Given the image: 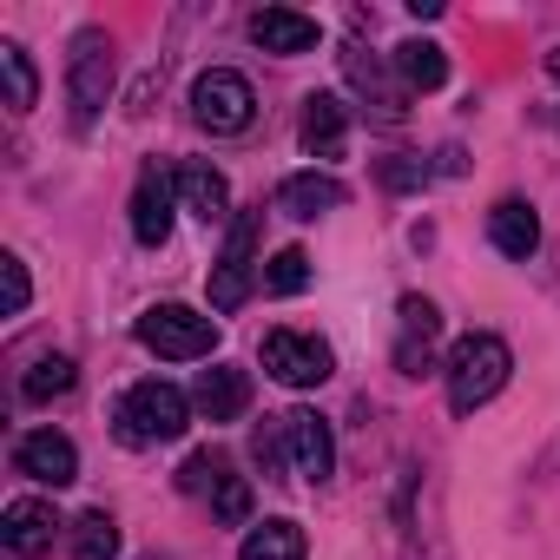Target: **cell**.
<instances>
[{
  "label": "cell",
  "mask_w": 560,
  "mask_h": 560,
  "mask_svg": "<svg viewBox=\"0 0 560 560\" xmlns=\"http://www.w3.org/2000/svg\"><path fill=\"white\" fill-rule=\"evenodd\" d=\"M304 553H311V540H304L298 521H264V527H250L244 547H237V560H304Z\"/></svg>",
  "instance_id": "44dd1931"
},
{
  "label": "cell",
  "mask_w": 560,
  "mask_h": 560,
  "mask_svg": "<svg viewBox=\"0 0 560 560\" xmlns=\"http://www.w3.org/2000/svg\"><path fill=\"white\" fill-rule=\"evenodd\" d=\"M0 270H8V317H21V311H27V298H34L27 264H21V257H0Z\"/></svg>",
  "instance_id": "f1b7e54d"
},
{
  "label": "cell",
  "mask_w": 560,
  "mask_h": 560,
  "mask_svg": "<svg viewBox=\"0 0 560 560\" xmlns=\"http://www.w3.org/2000/svg\"><path fill=\"white\" fill-rule=\"evenodd\" d=\"M73 383H80L73 357H40V363L21 376V396H27V402H54V396H67Z\"/></svg>",
  "instance_id": "603a6c76"
},
{
  "label": "cell",
  "mask_w": 560,
  "mask_h": 560,
  "mask_svg": "<svg viewBox=\"0 0 560 560\" xmlns=\"http://www.w3.org/2000/svg\"><path fill=\"white\" fill-rule=\"evenodd\" d=\"M132 337H139L152 357H165V363H198V357L218 350V324L198 317V311H185V304H152V311L132 324Z\"/></svg>",
  "instance_id": "5b68a950"
},
{
  "label": "cell",
  "mask_w": 560,
  "mask_h": 560,
  "mask_svg": "<svg viewBox=\"0 0 560 560\" xmlns=\"http://www.w3.org/2000/svg\"><path fill=\"white\" fill-rule=\"evenodd\" d=\"M343 73H350V86L370 100V113H376L383 126H402V113H409L402 100H409V93H402V86H389V73H383L376 60H363V47H343Z\"/></svg>",
  "instance_id": "2e32d148"
},
{
  "label": "cell",
  "mask_w": 560,
  "mask_h": 560,
  "mask_svg": "<svg viewBox=\"0 0 560 560\" xmlns=\"http://www.w3.org/2000/svg\"><path fill=\"white\" fill-rule=\"evenodd\" d=\"M396 317H402V337H396V370H402V376H422V370H435L442 311H435L429 298H402V304H396Z\"/></svg>",
  "instance_id": "8fae6325"
},
{
  "label": "cell",
  "mask_w": 560,
  "mask_h": 560,
  "mask_svg": "<svg viewBox=\"0 0 560 560\" xmlns=\"http://www.w3.org/2000/svg\"><path fill=\"white\" fill-rule=\"evenodd\" d=\"M514 376V350L494 337V330H468L455 350H448V409L455 416H475L481 402H494Z\"/></svg>",
  "instance_id": "7a4b0ae2"
},
{
  "label": "cell",
  "mask_w": 560,
  "mask_h": 560,
  "mask_svg": "<svg viewBox=\"0 0 560 560\" xmlns=\"http://www.w3.org/2000/svg\"><path fill=\"white\" fill-rule=\"evenodd\" d=\"M350 145V106L337 93H311L304 100V152L311 159H343Z\"/></svg>",
  "instance_id": "5bb4252c"
},
{
  "label": "cell",
  "mask_w": 560,
  "mask_h": 560,
  "mask_svg": "<svg viewBox=\"0 0 560 560\" xmlns=\"http://www.w3.org/2000/svg\"><path fill=\"white\" fill-rule=\"evenodd\" d=\"M264 370L284 383V389H317V383H330L337 357H330V343H324V337H304V330H270V337H264Z\"/></svg>",
  "instance_id": "ba28073f"
},
{
  "label": "cell",
  "mask_w": 560,
  "mask_h": 560,
  "mask_svg": "<svg viewBox=\"0 0 560 560\" xmlns=\"http://www.w3.org/2000/svg\"><path fill=\"white\" fill-rule=\"evenodd\" d=\"M54 534H60V514H54V501H40V494H21V501H8V514H0V540H8L21 560L54 553Z\"/></svg>",
  "instance_id": "7c38bea8"
},
{
  "label": "cell",
  "mask_w": 560,
  "mask_h": 560,
  "mask_svg": "<svg viewBox=\"0 0 560 560\" xmlns=\"http://www.w3.org/2000/svg\"><path fill=\"white\" fill-rule=\"evenodd\" d=\"M211 514H218L224 527H244V521H250V481H244V475H231V481L211 494Z\"/></svg>",
  "instance_id": "4316f807"
},
{
  "label": "cell",
  "mask_w": 560,
  "mask_h": 560,
  "mask_svg": "<svg viewBox=\"0 0 560 560\" xmlns=\"http://www.w3.org/2000/svg\"><path fill=\"white\" fill-rule=\"evenodd\" d=\"M350 191L330 178V172H291L284 185H277V211H291V218H324V211H337Z\"/></svg>",
  "instance_id": "e0dca14e"
},
{
  "label": "cell",
  "mask_w": 560,
  "mask_h": 560,
  "mask_svg": "<svg viewBox=\"0 0 560 560\" xmlns=\"http://www.w3.org/2000/svg\"><path fill=\"white\" fill-rule=\"evenodd\" d=\"M191 402H198V416H205V422H237V416L250 409V376H244L237 363H218V370H205V376H198Z\"/></svg>",
  "instance_id": "9a60e30c"
},
{
  "label": "cell",
  "mask_w": 560,
  "mask_h": 560,
  "mask_svg": "<svg viewBox=\"0 0 560 560\" xmlns=\"http://www.w3.org/2000/svg\"><path fill=\"white\" fill-rule=\"evenodd\" d=\"M0 80H8V106H14V113H34L40 80H34V60H27L21 40H0Z\"/></svg>",
  "instance_id": "7402d4cb"
},
{
  "label": "cell",
  "mask_w": 560,
  "mask_h": 560,
  "mask_svg": "<svg viewBox=\"0 0 560 560\" xmlns=\"http://www.w3.org/2000/svg\"><path fill=\"white\" fill-rule=\"evenodd\" d=\"M185 422H191V402H185L172 383H159V376L132 383V389L119 396V409H113V429H119V442H126V448L178 442V435H185Z\"/></svg>",
  "instance_id": "3957f363"
},
{
  "label": "cell",
  "mask_w": 560,
  "mask_h": 560,
  "mask_svg": "<svg viewBox=\"0 0 560 560\" xmlns=\"http://www.w3.org/2000/svg\"><path fill=\"white\" fill-rule=\"evenodd\" d=\"M488 237H494L501 257H534V244H540V218H534V205L501 198V205L488 211Z\"/></svg>",
  "instance_id": "d6986e66"
},
{
  "label": "cell",
  "mask_w": 560,
  "mask_h": 560,
  "mask_svg": "<svg viewBox=\"0 0 560 560\" xmlns=\"http://www.w3.org/2000/svg\"><path fill=\"white\" fill-rule=\"evenodd\" d=\"M172 191H178V178H172L165 165H145L139 185H132V237H139L145 250H159V244L172 237Z\"/></svg>",
  "instance_id": "30bf717a"
},
{
  "label": "cell",
  "mask_w": 560,
  "mask_h": 560,
  "mask_svg": "<svg viewBox=\"0 0 560 560\" xmlns=\"http://www.w3.org/2000/svg\"><path fill=\"white\" fill-rule=\"evenodd\" d=\"M113 553H119V527H113V514H106V508L80 514V521H73V560H113Z\"/></svg>",
  "instance_id": "cb8c5ba5"
},
{
  "label": "cell",
  "mask_w": 560,
  "mask_h": 560,
  "mask_svg": "<svg viewBox=\"0 0 560 560\" xmlns=\"http://www.w3.org/2000/svg\"><path fill=\"white\" fill-rule=\"evenodd\" d=\"M304 284H311V257H304L298 244H291V250H277V257L264 264V291H270V298H298Z\"/></svg>",
  "instance_id": "484cf974"
},
{
  "label": "cell",
  "mask_w": 560,
  "mask_h": 560,
  "mask_svg": "<svg viewBox=\"0 0 560 560\" xmlns=\"http://www.w3.org/2000/svg\"><path fill=\"white\" fill-rule=\"evenodd\" d=\"M257 231H264V205L257 211H244L237 224H231V237H224V257H218V270H211V311L218 317H231V311H244V298H250V284H257Z\"/></svg>",
  "instance_id": "52a82bcc"
},
{
  "label": "cell",
  "mask_w": 560,
  "mask_h": 560,
  "mask_svg": "<svg viewBox=\"0 0 560 560\" xmlns=\"http://www.w3.org/2000/svg\"><path fill=\"white\" fill-rule=\"evenodd\" d=\"M250 455L270 481H330L337 468V442H330V422L317 409H284V416H270L257 435H250Z\"/></svg>",
  "instance_id": "6da1fadb"
},
{
  "label": "cell",
  "mask_w": 560,
  "mask_h": 560,
  "mask_svg": "<svg viewBox=\"0 0 560 560\" xmlns=\"http://www.w3.org/2000/svg\"><path fill=\"white\" fill-rule=\"evenodd\" d=\"M224 481H231V455H224V448H198V455L178 468V488H185V494H205V501H211Z\"/></svg>",
  "instance_id": "d4e9b609"
},
{
  "label": "cell",
  "mask_w": 560,
  "mask_h": 560,
  "mask_svg": "<svg viewBox=\"0 0 560 560\" xmlns=\"http://www.w3.org/2000/svg\"><path fill=\"white\" fill-rule=\"evenodd\" d=\"M191 119H198L205 132H218V139L244 132V126L257 119V93H250V80L231 73V67L198 73V80H191Z\"/></svg>",
  "instance_id": "8992f818"
},
{
  "label": "cell",
  "mask_w": 560,
  "mask_h": 560,
  "mask_svg": "<svg viewBox=\"0 0 560 560\" xmlns=\"http://www.w3.org/2000/svg\"><path fill=\"white\" fill-rule=\"evenodd\" d=\"M383 185L416 191V185H429V165H422V159H383Z\"/></svg>",
  "instance_id": "83f0119b"
},
{
  "label": "cell",
  "mask_w": 560,
  "mask_h": 560,
  "mask_svg": "<svg viewBox=\"0 0 560 560\" xmlns=\"http://www.w3.org/2000/svg\"><path fill=\"white\" fill-rule=\"evenodd\" d=\"M113 73H119V54L100 27L73 34V54H67V106H73V132H86L106 100H113Z\"/></svg>",
  "instance_id": "277c9868"
},
{
  "label": "cell",
  "mask_w": 560,
  "mask_h": 560,
  "mask_svg": "<svg viewBox=\"0 0 560 560\" xmlns=\"http://www.w3.org/2000/svg\"><path fill=\"white\" fill-rule=\"evenodd\" d=\"M172 178H178V198H185V211H191V218L218 224V218L231 211V185H224V172H211V165H198V159H191V165H178Z\"/></svg>",
  "instance_id": "ac0fdd59"
},
{
  "label": "cell",
  "mask_w": 560,
  "mask_h": 560,
  "mask_svg": "<svg viewBox=\"0 0 560 560\" xmlns=\"http://www.w3.org/2000/svg\"><path fill=\"white\" fill-rule=\"evenodd\" d=\"M14 468L40 488H67V481H80V448L60 429H34V435L14 442Z\"/></svg>",
  "instance_id": "9c48e42d"
},
{
  "label": "cell",
  "mask_w": 560,
  "mask_h": 560,
  "mask_svg": "<svg viewBox=\"0 0 560 560\" xmlns=\"http://www.w3.org/2000/svg\"><path fill=\"white\" fill-rule=\"evenodd\" d=\"M250 40L264 47V54H317V40H324V27L311 21V14H298V8H257L250 14Z\"/></svg>",
  "instance_id": "4fadbf2b"
},
{
  "label": "cell",
  "mask_w": 560,
  "mask_h": 560,
  "mask_svg": "<svg viewBox=\"0 0 560 560\" xmlns=\"http://www.w3.org/2000/svg\"><path fill=\"white\" fill-rule=\"evenodd\" d=\"M389 67L402 73V93H435V86L448 80V54H442L435 40H402V47L389 54Z\"/></svg>",
  "instance_id": "ffe728a7"
}]
</instances>
